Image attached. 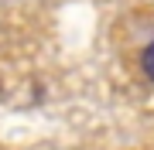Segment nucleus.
Instances as JSON below:
<instances>
[{
    "instance_id": "nucleus-1",
    "label": "nucleus",
    "mask_w": 154,
    "mask_h": 150,
    "mask_svg": "<svg viewBox=\"0 0 154 150\" xmlns=\"http://www.w3.org/2000/svg\"><path fill=\"white\" fill-rule=\"evenodd\" d=\"M140 68H144V75L154 82V41L144 48V55H140Z\"/></svg>"
}]
</instances>
